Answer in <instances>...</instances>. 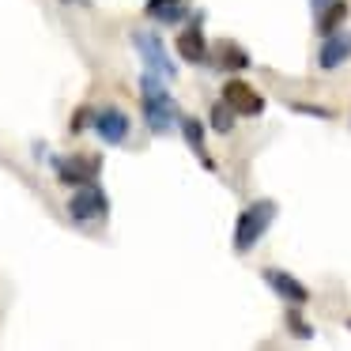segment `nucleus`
Returning <instances> with one entry per match:
<instances>
[{"label":"nucleus","mask_w":351,"mask_h":351,"mask_svg":"<svg viewBox=\"0 0 351 351\" xmlns=\"http://www.w3.org/2000/svg\"><path fill=\"white\" fill-rule=\"evenodd\" d=\"M276 215H280V204H276L272 197H257V200H250V204L238 212L234 230H230V245H234L238 257H245V253L257 250V242L268 234V227L276 223Z\"/></svg>","instance_id":"nucleus-1"},{"label":"nucleus","mask_w":351,"mask_h":351,"mask_svg":"<svg viewBox=\"0 0 351 351\" xmlns=\"http://www.w3.org/2000/svg\"><path fill=\"white\" fill-rule=\"evenodd\" d=\"M140 106H144V121L147 129L155 132V136H162V132H170L178 125V102L174 95L167 91V84H162V76H155V72H144L140 76Z\"/></svg>","instance_id":"nucleus-2"},{"label":"nucleus","mask_w":351,"mask_h":351,"mask_svg":"<svg viewBox=\"0 0 351 351\" xmlns=\"http://www.w3.org/2000/svg\"><path fill=\"white\" fill-rule=\"evenodd\" d=\"M132 49H136L140 61L147 64V72H155V76H162V80L178 76V64L170 61L167 46H162V38L155 31H132Z\"/></svg>","instance_id":"nucleus-3"},{"label":"nucleus","mask_w":351,"mask_h":351,"mask_svg":"<svg viewBox=\"0 0 351 351\" xmlns=\"http://www.w3.org/2000/svg\"><path fill=\"white\" fill-rule=\"evenodd\" d=\"M91 129H95V136H99L102 144L117 147V144L129 140L132 121H129V114H125L121 106H99V110H91Z\"/></svg>","instance_id":"nucleus-4"},{"label":"nucleus","mask_w":351,"mask_h":351,"mask_svg":"<svg viewBox=\"0 0 351 351\" xmlns=\"http://www.w3.org/2000/svg\"><path fill=\"white\" fill-rule=\"evenodd\" d=\"M106 212H110V200H106V193L99 189L95 182H87V185H76V193H72V200H69V215L76 223H95V219H106Z\"/></svg>","instance_id":"nucleus-5"},{"label":"nucleus","mask_w":351,"mask_h":351,"mask_svg":"<svg viewBox=\"0 0 351 351\" xmlns=\"http://www.w3.org/2000/svg\"><path fill=\"white\" fill-rule=\"evenodd\" d=\"M178 57L189 61V64H204V69L212 64V46H208V38H204V12L193 16V23L178 34Z\"/></svg>","instance_id":"nucleus-6"},{"label":"nucleus","mask_w":351,"mask_h":351,"mask_svg":"<svg viewBox=\"0 0 351 351\" xmlns=\"http://www.w3.org/2000/svg\"><path fill=\"white\" fill-rule=\"evenodd\" d=\"M223 102H227L238 117H261L265 114V95H261L257 87H250L245 80H227V84H223Z\"/></svg>","instance_id":"nucleus-7"},{"label":"nucleus","mask_w":351,"mask_h":351,"mask_svg":"<svg viewBox=\"0 0 351 351\" xmlns=\"http://www.w3.org/2000/svg\"><path fill=\"white\" fill-rule=\"evenodd\" d=\"M261 280H265L268 291H272L276 298H283L287 306H306L310 302V287H306L298 276L283 272V268H261Z\"/></svg>","instance_id":"nucleus-8"},{"label":"nucleus","mask_w":351,"mask_h":351,"mask_svg":"<svg viewBox=\"0 0 351 351\" xmlns=\"http://www.w3.org/2000/svg\"><path fill=\"white\" fill-rule=\"evenodd\" d=\"M57 167V178L61 185H87V182H99V170H102V159L99 155H69V159H53Z\"/></svg>","instance_id":"nucleus-9"},{"label":"nucleus","mask_w":351,"mask_h":351,"mask_svg":"<svg viewBox=\"0 0 351 351\" xmlns=\"http://www.w3.org/2000/svg\"><path fill=\"white\" fill-rule=\"evenodd\" d=\"M351 61V27H340V31L325 34L317 46V69L321 72H336Z\"/></svg>","instance_id":"nucleus-10"},{"label":"nucleus","mask_w":351,"mask_h":351,"mask_svg":"<svg viewBox=\"0 0 351 351\" xmlns=\"http://www.w3.org/2000/svg\"><path fill=\"white\" fill-rule=\"evenodd\" d=\"M189 12H193L189 0H144V16L152 19V23H159V27L185 23V19H189Z\"/></svg>","instance_id":"nucleus-11"},{"label":"nucleus","mask_w":351,"mask_h":351,"mask_svg":"<svg viewBox=\"0 0 351 351\" xmlns=\"http://www.w3.org/2000/svg\"><path fill=\"white\" fill-rule=\"evenodd\" d=\"M212 64L223 72H245V69H253V57L245 46H238V42H230V38H219L212 46Z\"/></svg>","instance_id":"nucleus-12"},{"label":"nucleus","mask_w":351,"mask_h":351,"mask_svg":"<svg viewBox=\"0 0 351 351\" xmlns=\"http://www.w3.org/2000/svg\"><path fill=\"white\" fill-rule=\"evenodd\" d=\"M178 129H182V136H185V144H189V152L197 155V159L204 162L208 170H215L212 155H208V147H204V125H200V117L182 114V117H178Z\"/></svg>","instance_id":"nucleus-13"},{"label":"nucleus","mask_w":351,"mask_h":351,"mask_svg":"<svg viewBox=\"0 0 351 351\" xmlns=\"http://www.w3.org/2000/svg\"><path fill=\"white\" fill-rule=\"evenodd\" d=\"M348 16H351V4H348V0H332V4H325V8L317 12V38L340 31V27L348 23Z\"/></svg>","instance_id":"nucleus-14"},{"label":"nucleus","mask_w":351,"mask_h":351,"mask_svg":"<svg viewBox=\"0 0 351 351\" xmlns=\"http://www.w3.org/2000/svg\"><path fill=\"white\" fill-rule=\"evenodd\" d=\"M283 321H287V328H291V336H295V340H313V325L302 317V306H287Z\"/></svg>","instance_id":"nucleus-15"},{"label":"nucleus","mask_w":351,"mask_h":351,"mask_svg":"<svg viewBox=\"0 0 351 351\" xmlns=\"http://www.w3.org/2000/svg\"><path fill=\"white\" fill-rule=\"evenodd\" d=\"M234 117H238V114H234V110H230L227 102L219 99V102L212 106V114H208V121H212V129H215V132H223V136H227V132L234 129Z\"/></svg>","instance_id":"nucleus-16"},{"label":"nucleus","mask_w":351,"mask_h":351,"mask_svg":"<svg viewBox=\"0 0 351 351\" xmlns=\"http://www.w3.org/2000/svg\"><path fill=\"white\" fill-rule=\"evenodd\" d=\"M295 110H298V114H310V117H321V121H332V110H325V106H306V102H295Z\"/></svg>","instance_id":"nucleus-17"},{"label":"nucleus","mask_w":351,"mask_h":351,"mask_svg":"<svg viewBox=\"0 0 351 351\" xmlns=\"http://www.w3.org/2000/svg\"><path fill=\"white\" fill-rule=\"evenodd\" d=\"M84 129H91V110H76V114H72V132H84Z\"/></svg>","instance_id":"nucleus-18"},{"label":"nucleus","mask_w":351,"mask_h":351,"mask_svg":"<svg viewBox=\"0 0 351 351\" xmlns=\"http://www.w3.org/2000/svg\"><path fill=\"white\" fill-rule=\"evenodd\" d=\"M325 4H332V0H310V12H313V16H317V12L325 8Z\"/></svg>","instance_id":"nucleus-19"},{"label":"nucleus","mask_w":351,"mask_h":351,"mask_svg":"<svg viewBox=\"0 0 351 351\" xmlns=\"http://www.w3.org/2000/svg\"><path fill=\"white\" fill-rule=\"evenodd\" d=\"M64 4H91V0H64Z\"/></svg>","instance_id":"nucleus-20"},{"label":"nucleus","mask_w":351,"mask_h":351,"mask_svg":"<svg viewBox=\"0 0 351 351\" xmlns=\"http://www.w3.org/2000/svg\"><path fill=\"white\" fill-rule=\"evenodd\" d=\"M348 328H351V317H348Z\"/></svg>","instance_id":"nucleus-21"}]
</instances>
